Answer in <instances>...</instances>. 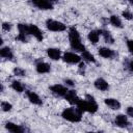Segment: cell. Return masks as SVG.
<instances>
[{"instance_id":"cell-1","label":"cell","mask_w":133,"mask_h":133,"mask_svg":"<svg viewBox=\"0 0 133 133\" xmlns=\"http://www.w3.org/2000/svg\"><path fill=\"white\" fill-rule=\"evenodd\" d=\"M76 106L82 112L95 113L98 110V104L96 103L94 97L90 96V95H86L85 96V100H80Z\"/></svg>"},{"instance_id":"cell-2","label":"cell","mask_w":133,"mask_h":133,"mask_svg":"<svg viewBox=\"0 0 133 133\" xmlns=\"http://www.w3.org/2000/svg\"><path fill=\"white\" fill-rule=\"evenodd\" d=\"M69 39H70V45L73 50H76L78 52L85 51V46L81 43L80 34L75 27H71L69 29Z\"/></svg>"},{"instance_id":"cell-3","label":"cell","mask_w":133,"mask_h":133,"mask_svg":"<svg viewBox=\"0 0 133 133\" xmlns=\"http://www.w3.org/2000/svg\"><path fill=\"white\" fill-rule=\"evenodd\" d=\"M82 111H80L78 108H75V107H69V108H65L62 113H61V116L69 121V122H72V123H78L81 121V117H82Z\"/></svg>"},{"instance_id":"cell-4","label":"cell","mask_w":133,"mask_h":133,"mask_svg":"<svg viewBox=\"0 0 133 133\" xmlns=\"http://www.w3.org/2000/svg\"><path fill=\"white\" fill-rule=\"evenodd\" d=\"M46 26L51 31H64L66 29V26L63 23H61L59 21L52 20V19H48L46 21Z\"/></svg>"},{"instance_id":"cell-5","label":"cell","mask_w":133,"mask_h":133,"mask_svg":"<svg viewBox=\"0 0 133 133\" xmlns=\"http://www.w3.org/2000/svg\"><path fill=\"white\" fill-rule=\"evenodd\" d=\"M33 5L39 9L48 10L53 9V1L52 0H31Z\"/></svg>"},{"instance_id":"cell-6","label":"cell","mask_w":133,"mask_h":133,"mask_svg":"<svg viewBox=\"0 0 133 133\" xmlns=\"http://www.w3.org/2000/svg\"><path fill=\"white\" fill-rule=\"evenodd\" d=\"M62 59H63V61L68 62V63H78V62H80L81 57L73 52H65L62 56Z\"/></svg>"},{"instance_id":"cell-7","label":"cell","mask_w":133,"mask_h":133,"mask_svg":"<svg viewBox=\"0 0 133 133\" xmlns=\"http://www.w3.org/2000/svg\"><path fill=\"white\" fill-rule=\"evenodd\" d=\"M64 99H65L69 103H71V104H73V105H77L78 102L81 100V99L77 96V94H76V91H75L74 89L68 90L66 94L64 95Z\"/></svg>"},{"instance_id":"cell-8","label":"cell","mask_w":133,"mask_h":133,"mask_svg":"<svg viewBox=\"0 0 133 133\" xmlns=\"http://www.w3.org/2000/svg\"><path fill=\"white\" fill-rule=\"evenodd\" d=\"M50 90L55 95V96H59V97H64V95L68 91V88L61 84H54L52 86H50Z\"/></svg>"},{"instance_id":"cell-9","label":"cell","mask_w":133,"mask_h":133,"mask_svg":"<svg viewBox=\"0 0 133 133\" xmlns=\"http://www.w3.org/2000/svg\"><path fill=\"white\" fill-rule=\"evenodd\" d=\"M5 128L9 132H11V133H23L25 131V128L24 127H22L20 125H16V124H14L11 122H7L5 124Z\"/></svg>"},{"instance_id":"cell-10","label":"cell","mask_w":133,"mask_h":133,"mask_svg":"<svg viewBox=\"0 0 133 133\" xmlns=\"http://www.w3.org/2000/svg\"><path fill=\"white\" fill-rule=\"evenodd\" d=\"M29 34L33 35L38 42H42L43 41V32L41 31V29L35 26V25H29Z\"/></svg>"},{"instance_id":"cell-11","label":"cell","mask_w":133,"mask_h":133,"mask_svg":"<svg viewBox=\"0 0 133 133\" xmlns=\"http://www.w3.org/2000/svg\"><path fill=\"white\" fill-rule=\"evenodd\" d=\"M26 95H27L28 100H29L32 104H34V105H42V104H43V102H42L41 98H39V97H38V95H36L35 92L30 91V90H27Z\"/></svg>"},{"instance_id":"cell-12","label":"cell","mask_w":133,"mask_h":133,"mask_svg":"<svg viewBox=\"0 0 133 133\" xmlns=\"http://www.w3.org/2000/svg\"><path fill=\"white\" fill-rule=\"evenodd\" d=\"M115 125H116L117 127L125 128V127L129 126L130 124H129V121H128V118H127L126 115H124V114H118V115H116V117H115Z\"/></svg>"},{"instance_id":"cell-13","label":"cell","mask_w":133,"mask_h":133,"mask_svg":"<svg viewBox=\"0 0 133 133\" xmlns=\"http://www.w3.org/2000/svg\"><path fill=\"white\" fill-rule=\"evenodd\" d=\"M94 84H95V87H96L97 89L102 90V91L107 90V89H108V87H109L108 83H107V82H106V80H104L103 78H98L97 80H95Z\"/></svg>"},{"instance_id":"cell-14","label":"cell","mask_w":133,"mask_h":133,"mask_svg":"<svg viewBox=\"0 0 133 133\" xmlns=\"http://www.w3.org/2000/svg\"><path fill=\"white\" fill-rule=\"evenodd\" d=\"M99 55L104 57V58H112L115 53L113 52V50L109 49V48H106V47H102L99 49Z\"/></svg>"},{"instance_id":"cell-15","label":"cell","mask_w":133,"mask_h":133,"mask_svg":"<svg viewBox=\"0 0 133 133\" xmlns=\"http://www.w3.org/2000/svg\"><path fill=\"white\" fill-rule=\"evenodd\" d=\"M47 54H48V56H49L51 59H53V60H58V59L60 58L61 52H60V50L57 49V48H49V49L47 50Z\"/></svg>"},{"instance_id":"cell-16","label":"cell","mask_w":133,"mask_h":133,"mask_svg":"<svg viewBox=\"0 0 133 133\" xmlns=\"http://www.w3.org/2000/svg\"><path fill=\"white\" fill-rule=\"evenodd\" d=\"M104 102L109 108H111L113 110H117L121 108V103L115 99H105Z\"/></svg>"},{"instance_id":"cell-17","label":"cell","mask_w":133,"mask_h":133,"mask_svg":"<svg viewBox=\"0 0 133 133\" xmlns=\"http://www.w3.org/2000/svg\"><path fill=\"white\" fill-rule=\"evenodd\" d=\"M0 56L3 58H7V59H12L14 57V53L10 50V48L8 47H2L0 49Z\"/></svg>"},{"instance_id":"cell-18","label":"cell","mask_w":133,"mask_h":133,"mask_svg":"<svg viewBox=\"0 0 133 133\" xmlns=\"http://www.w3.org/2000/svg\"><path fill=\"white\" fill-rule=\"evenodd\" d=\"M36 71L39 74H45V73H49L50 72V65L47 62H38L36 64Z\"/></svg>"},{"instance_id":"cell-19","label":"cell","mask_w":133,"mask_h":133,"mask_svg":"<svg viewBox=\"0 0 133 133\" xmlns=\"http://www.w3.org/2000/svg\"><path fill=\"white\" fill-rule=\"evenodd\" d=\"M100 30L99 31H97V30H91L89 33H88V35H87V37H88V39L92 43V44H97L98 42H99V38H100Z\"/></svg>"},{"instance_id":"cell-20","label":"cell","mask_w":133,"mask_h":133,"mask_svg":"<svg viewBox=\"0 0 133 133\" xmlns=\"http://www.w3.org/2000/svg\"><path fill=\"white\" fill-rule=\"evenodd\" d=\"M100 33L103 35V37H104V39H105L106 43H108V44H113L114 39H113L111 33H110L108 30H106V29H101V30H100Z\"/></svg>"},{"instance_id":"cell-21","label":"cell","mask_w":133,"mask_h":133,"mask_svg":"<svg viewBox=\"0 0 133 133\" xmlns=\"http://www.w3.org/2000/svg\"><path fill=\"white\" fill-rule=\"evenodd\" d=\"M109 21H110V23H111L114 27H117V28H122V27H123V24H122L121 19H119L117 16H115V15H112V16L110 17Z\"/></svg>"},{"instance_id":"cell-22","label":"cell","mask_w":133,"mask_h":133,"mask_svg":"<svg viewBox=\"0 0 133 133\" xmlns=\"http://www.w3.org/2000/svg\"><path fill=\"white\" fill-rule=\"evenodd\" d=\"M82 54H81V58H83V60H85V61H88V62H95L96 61V59H95V57H94V55L91 54V53H89L88 51H83V52H81Z\"/></svg>"},{"instance_id":"cell-23","label":"cell","mask_w":133,"mask_h":133,"mask_svg":"<svg viewBox=\"0 0 133 133\" xmlns=\"http://www.w3.org/2000/svg\"><path fill=\"white\" fill-rule=\"evenodd\" d=\"M11 87H12V89L14 90H16L17 92H22L23 90H24V85L20 82V81H12V83H11Z\"/></svg>"},{"instance_id":"cell-24","label":"cell","mask_w":133,"mask_h":133,"mask_svg":"<svg viewBox=\"0 0 133 133\" xmlns=\"http://www.w3.org/2000/svg\"><path fill=\"white\" fill-rule=\"evenodd\" d=\"M18 29L20 33L24 34H29V25L26 24H18Z\"/></svg>"},{"instance_id":"cell-25","label":"cell","mask_w":133,"mask_h":133,"mask_svg":"<svg viewBox=\"0 0 133 133\" xmlns=\"http://www.w3.org/2000/svg\"><path fill=\"white\" fill-rule=\"evenodd\" d=\"M1 108H2V110H3V111L7 112V111H10V110H11L12 106H11V104H9L8 102L3 101V102H1Z\"/></svg>"},{"instance_id":"cell-26","label":"cell","mask_w":133,"mask_h":133,"mask_svg":"<svg viewBox=\"0 0 133 133\" xmlns=\"http://www.w3.org/2000/svg\"><path fill=\"white\" fill-rule=\"evenodd\" d=\"M12 72H14V74L17 75V76H24V75H25V71H24L23 69H21V68H18V66L15 68Z\"/></svg>"},{"instance_id":"cell-27","label":"cell","mask_w":133,"mask_h":133,"mask_svg":"<svg viewBox=\"0 0 133 133\" xmlns=\"http://www.w3.org/2000/svg\"><path fill=\"white\" fill-rule=\"evenodd\" d=\"M27 34H24V33H19V35L16 36V39L17 41H20L22 43H26L27 42V37H26Z\"/></svg>"},{"instance_id":"cell-28","label":"cell","mask_w":133,"mask_h":133,"mask_svg":"<svg viewBox=\"0 0 133 133\" xmlns=\"http://www.w3.org/2000/svg\"><path fill=\"white\" fill-rule=\"evenodd\" d=\"M122 16H123L126 20H132V19H133V15H132L130 11H128V10L123 11V12H122Z\"/></svg>"},{"instance_id":"cell-29","label":"cell","mask_w":133,"mask_h":133,"mask_svg":"<svg viewBox=\"0 0 133 133\" xmlns=\"http://www.w3.org/2000/svg\"><path fill=\"white\" fill-rule=\"evenodd\" d=\"M10 28H11L10 23H7V22L2 23V29H3L4 31H9V30H10Z\"/></svg>"},{"instance_id":"cell-30","label":"cell","mask_w":133,"mask_h":133,"mask_svg":"<svg viewBox=\"0 0 133 133\" xmlns=\"http://www.w3.org/2000/svg\"><path fill=\"white\" fill-rule=\"evenodd\" d=\"M127 47H128V50L130 51V53L133 54V39L127 41Z\"/></svg>"},{"instance_id":"cell-31","label":"cell","mask_w":133,"mask_h":133,"mask_svg":"<svg viewBox=\"0 0 133 133\" xmlns=\"http://www.w3.org/2000/svg\"><path fill=\"white\" fill-rule=\"evenodd\" d=\"M84 71H85V64L83 62H80V64H79V73L81 75H83L84 74Z\"/></svg>"},{"instance_id":"cell-32","label":"cell","mask_w":133,"mask_h":133,"mask_svg":"<svg viewBox=\"0 0 133 133\" xmlns=\"http://www.w3.org/2000/svg\"><path fill=\"white\" fill-rule=\"evenodd\" d=\"M127 114L131 117H133V107H128L127 108Z\"/></svg>"},{"instance_id":"cell-33","label":"cell","mask_w":133,"mask_h":133,"mask_svg":"<svg viewBox=\"0 0 133 133\" xmlns=\"http://www.w3.org/2000/svg\"><path fill=\"white\" fill-rule=\"evenodd\" d=\"M128 69H129L131 72H133V60H130V61H129V63H128Z\"/></svg>"},{"instance_id":"cell-34","label":"cell","mask_w":133,"mask_h":133,"mask_svg":"<svg viewBox=\"0 0 133 133\" xmlns=\"http://www.w3.org/2000/svg\"><path fill=\"white\" fill-rule=\"evenodd\" d=\"M65 83H66L68 85H70V86H73V85H74V82H73L72 80H70V79H66V80H65Z\"/></svg>"},{"instance_id":"cell-35","label":"cell","mask_w":133,"mask_h":133,"mask_svg":"<svg viewBox=\"0 0 133 133\" xmlns=\"http://www.w3.org/2000/svg\"><path fill=\"white\" fill-rule=\"evenodd\" d=\"M128 1H129V2H130L132 5H133V0H128Z\"/></svg>"}]
</instances>
